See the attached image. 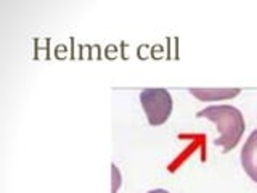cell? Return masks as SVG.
Listing matches in <instances>:
<instances>
[{
    "instance_id": "4",
    "label": "cell",
    "mask_w": 257,
    "mask_h": 193,
    "mask_svg": "<svg viewBox=\"0 0 257 193\" xmlns=\"http://www.w3.org/2000/svg\"><path fill=\"white\" fill-rule=\"evenodd\" d=\"M190 93L195 95L199 100L212 102V100H225V99H233L239 93V88H190Z\"/></svg>"
},
{
    "instance_id": "2",
    "label": "cell",
    "mask_w": 257,
    "mask_h": 193,
    "mask_svg": "<svg viewBox=\"0 0 257 193\" xmlns=\"http://www.w3.org/2000/svg\"><path fill=\"white\" fill-rule=\"evenodd\" d=\"M140 103L150 126H161L171 118L174 103L166 88H145L140 92Z\"/></svg>"
},
{
    "instance_id": "3",
    "label": "cell",
    "mask_w": 257,
    "mask_h": 193,
    "mask_svg": "<svg viewBox=\"0 0 257 193\" xmlns=\"http://www.w3.org/2000/svg\"><path fill=\"white\" fill-rule=\"evenodd\" d=\"M241 166L244 172L257 183V129L249 135L243 150H241Z\"/></svg>"
},
{
    "instance_id": "5",
    "label": "cell",
    "mask_w": 257,
    "mask_h": 193,
    "mask_svg": "<svg viewBox=\"0 0 257 193\" xmlns=\"http://www.w3.org/2000/svg\"><path fill=\"white\" fill-rule=\"evenodd\" d=\"M111 167H112V179L116 180V185H114V187H112V193H116V190L119 188V179H120V175H119V171H117L116 164H112Z\"/></svg>"
},
{
    "instance_id": "1",
    "label": "cell",
    "mask_w": 257,
    "mask_h": 193,
    "mask_svg": "<svg viewBox=\"0 0 257 193\" xmlns=\"http://www.w3.org/2000/svg\"><path fill=\"white\" fill-rule=\"evenodd\" d=\"M196 118H206L217 126L220 135L219 139H215V145H220L223 153H228L235 148L244 134L246 124L243 113L230 105H212V107L201 110Z\"/></svg>"
},
{
    "instance_id": "6",
    "label": "cell",
    "mask_w": 257,
    "mask_h": 193,
    "mask_svg": "<svg viewBox=\"0 0 257 193\" xmlns=\"http://www.w3.org/2000/svg\"><path fill=\"white\" fill-rule=\"evenodd\" d=\"M148 193H169L167 190H163V188H156V190H151Z\"/></svg>"
}]
</instances>
